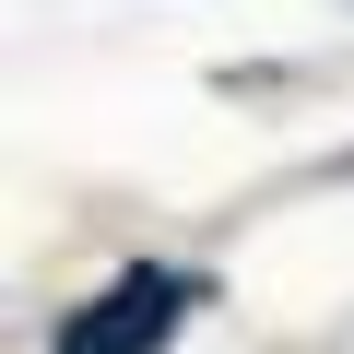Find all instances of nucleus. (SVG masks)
Returning a JSON list of instances; mask_svg holds the SVG:
<instances>
[{"label":"nucleus","instance_id":"1","mask_svg":"<svg viewBox=\"0 0 354 354\" xmlns=\"http://www.w3.org/2000/svg\"><path fill=\"white\" fill-rule=\"evenodd\" d=\"M177 307H189V283H177V272H118L95 307L59 319V354H165Z\"/></svg>","mask_w":354,"mask_h":354}]
</instances>
